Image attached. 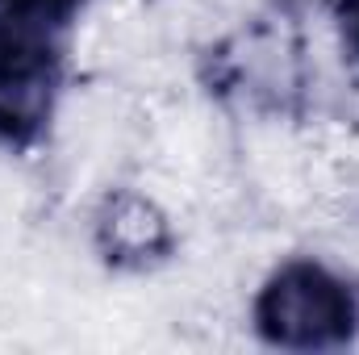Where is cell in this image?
<instances>
[{
	"instance_id": "obj_2",
	"label": "cell",
	"mask_w": 359,
	"mask_h": 355,
	"mask_svg": "<svg viewBox=\"0 0 359 355\" xmlns=\"http://www.w3.org/2000/svg\"><path fill=\"white\" fill-rule=\"evenodd\" d=\"M63 92V42H0V147H34Z\"/></svg>"
},
{
	"instance_id": "obj_5",
	"label": "cell",
	"mask_w": 359,
	"mask_h": 355,
	"mask_svg": "<svg viewBox=\"0 0 359 355\" xmlns=\"http://www.w3.org/2000/svg\"><path fill=\"white\" fill-rule=\"evenodd\" d=\"M334 21H339L347 55L359 63V0H334Z\"/></svg>"
},
{
	"instance_id": "obj_1",
	"label": "cell",
	"mask_w": 359,
	"mask_h": 355,
	"mask_svg": "<svg viewBox=\"0 0 359 355\" xmlns=\"http://www.w3.org/2000/svg\"><path fill=\"white\" fill-rule=\"evenodd\" d=\"M251 318L268 347L334 351L359 335V293L318 260H288L264 280Z\"/></svg>"
},
{
	"instance_id": "obj_3",
	"label": "cell",
	"mask_w": 359,
	"mask_h": 355,
	"mask_svg": "<svg viewBox=\"0 0 359 355\" xmlns=\"http://www.w3.org/2000/svg\"><path fill=\"white\" fill-rule=\"evenodd\" d=\"M96 247L117 267H151L159 260H168L172 226L138 192H117L96 213Z\"/></svg>"
},
{
	"instance_id": "obj_4",
	"label": "cell",
	"mask_w": 359,
	"mask_h": 355,
	"mask_svg": "<svg viewBox=\"0 0 359 355\" xmlns=\"http://www.w3.org/2000/svg\"><path fill=\"white\" fill-rule=\"evenodd\" d=\"M80 0H0V42H63Z\"/></svg>"
}]
</instances>
